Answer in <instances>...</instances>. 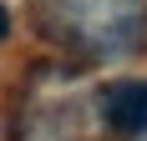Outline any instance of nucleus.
<instances>
[{"mask_svg": "<svg viewBox=\"0 0 147 141\" xmlns=\"http://www.w3.org/2000/svg\"><path fill=\"white\" fill-rule=\"evenodd\" d=\"M5 25H10V20H5V5H0V35H5Z\"/></svg>", "mask_w": 147, "mask_h": 141, "instance_id": "nucleus-2", "label": "nucleus"}, {"mask_svg": "<svg viewBox=\"0 0 147 141\" xmlns=\"http://www.w3.org/2000/svg\"><path fill=\"white\" fill-rule=\"evenodd\" d=\"M102 116L122 131V136H142L147 131V81L112 86V91L102 96Z\"/></svg>", "mask_w": 147, "mask_h": 141, "instance_id": "nucleus-1", "label": "nucleus"}]
</instances>
